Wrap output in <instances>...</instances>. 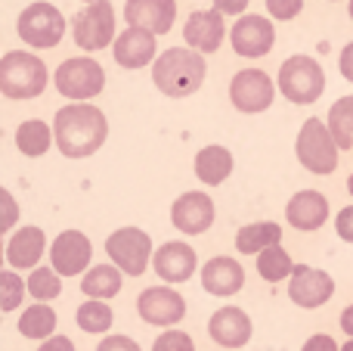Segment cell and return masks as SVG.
I'll return each instance as SVG.
<instances>
[{
  "mask_svg": "<svg viewBox=\"0 0 353 351\" xmlns=\"http://www.w3.org/2000/svg\"><path fill=\"white\" fill-rule=\"evenodd\" d=\"M338 68H341L344 81H350V84H353V41L341 50V59H338Z\"/></svg>",
  "mask_w": 353,
  "mask_h": 351,
  "instance_id": "obj_42",
  "label": "cell"
},
{
  "mask_svg": "<svg viewBox=\"0 0 353 351\" xmlns=\"http://www.w3.org/2000/svg\"><path fill=\"white\" fill-rule=\"evenodd\" d=\"M301 351H341V345H338L329 333H316V336H310V339L304 342V348Z\"/></svg>",
  "mask_w": 353,
  "mask_h": 351,
  "instance_id": "obj_39",
  "label": "cell"
},
{
  "mask_svg": "<svg viewBox=\"0 0 353 351\" xmlns=\"http://www.w3.org/2000/svg\"><path fill=\"white\" fill-rule=\"evenodd\" d=\"M304 10V0H267V12L279 22H288V19L301 16Z\"/></svg>",
  "mask_w": 353,
  "mask_h": 351,
  "instance_id": "obj_35",
  "label": "cell"
},
{
  "mask_svg": "<svg viewBox=\"0 0 353 351\" xmlns=\"http://www.w3.org/2000/svg\"><path fill=\"white\" fill-rule=\"evenodd\" d=\"M37 351H78V348H74V342L68 339V336H53V339L41 342Z\"/></svg>",
  "mask_w": 353,
  "mask_h": 351,
  "instance_id": "obj_41",
  "label": "cell"
},
{
  "mask_svg": "<svg viewBox=\"0 0 353 351\" xmlns=\"http://www.w3.org/2000/svg\"><path fill=\"white\" fill-rule=\"evenodd\" d=\"M0 202H3V224H0V230H3V234H10L12 224H16V218H19L16 199H12L10 190H0Z\"/></svg>",
  "mask_w": 353,
  "mask_h": 351,
  "instance_id": "obj_36",
  "label": "cell"
},
{
  "mask_svg": "<svg viewBox=\"0 0 353 351\" xmlns=\"http://www.w3.org/2000/svg\"><path fill=\"white\" fill-rule=\"evenodd\" d=\"M47 252V234L41 227H22L6 240V265L12 271H34Z\"/></svg>",
  "mask_w": 353,
  "mask_h": 351,
  "instance_id": "obj_22",
  "label": "cell"
},
{
  "mask_svg": "<svg viewBox=\"0 0 353 351\" xmlns=\"http://www.w3.org/2000/svg\"><path fill=\"white\" fill-rule=\"evenodd\" d=\"M214 218H217L214 199L201 190H186L171 205V224L186 236H199L205 230H211Z\"/></svg>",
  "mask_w": 353,
  "mask_h": 351,
  "instance_id": "obj_15",
  "label": "cell"
},
{
  "mask_svg": "<svg viewBox=\"0 0 353 351\" xmlns=\"http://www.w3.org/2000/svg\"><path fill=\"white\" fill-rule=\"evenodd\" d=\"M16 31L28 47L50 50L65 37V16L59 12V6L37 0V3H28L22 12H19Z\"/></svg>",
  "mask_w": 353,
  "mask_h": 351,
  "instance_id": "obj_7",
  "label": "cell"
},
{
  "mask_svg": "<svg viewBox=\"0 0 353 351\" xmlns=\"http://www.w3.org/2000/svg\"><path fill=\"white\" fill-rule=\"evenodd\" d=\"M155 35L152 31H143V28H124L118 35V41L112 44V56L121 68H143L149 62H155Z\"/></svg>",
  "mask_w": 353,
  "mask_h": 351,
  "instance_id": "obj_23",
  "label": "cell"
},
{
  "mask_svg": "<svg viewBox=\"0 0 353 351\" xmlns=\"http://www.w3.org/2000/svg\"><path fill=\"white\" fill-rule=\"evenodd\" d=\"M350 19H353V0H350Z\"/></svg>",
  "mask_w": 353,
  "mask_h": 351,
  "instance_id": "obj_47",
  "label": "cell"
},
{
  "mask_svg": "<svg viewBox=\"0 0 353 351\" xmlns=\"http://www.w3.org/2000/svg\"><path fill=\"white\" fill-rule=\"evenodd\" d=\"M347 190H350V196H353V174L347 178Z\"/></svg>",
  "mask_w": 353,
  "mask_h": 351,
  "instance_id": "obj_45",
  "label": "cell"
},
{
  "mask_svg": "<svg viewBox=\"0 0 353 351\" xmlns=\"http://www.w3.org/2000/svg\"><path fill=\"white\" fill-rule=\"evenodd\" d=\"M50 143H56V134L41 118H28V122H22L16 128V149L22 155H28V159H41L50 149Z\"/></svg>",
  "mask_w": 353,
  "mask_h": 351,
  "instance_id": "obj_28",
  "label": "cell"
},
{
  "mask_svg": "<svg viewBox=\"0 0 353 351\" xmlns=\"http://www.w3.org/2000/svg\"><path fill=\"white\" fill-rule=\"evenodd\" d=\"M25 292H28V280H22L12 267H6L0 274V311H16L25 302Z\"/></svg>",
  "mask_w": 353,
  "mask_h": 351,
  "instance_id": "obj_33",
  "label": "cell"
},
{
  "mask_svg": "<svg viewBox=\"0 0 353 351\" xmlns=\"http://www.w3.org/2000/svg\"><path fill=\"white\" fill-rule=\"evenodd\" d=\"M245 286V267L230 255H214L211 261L201 265V290L208 296L230 298Z\"/></svg>",
  "mask_w": 353,
  "mask_h": 351,
  "instance_id": "obj_20",
  "label": "cell"
},
{
  "mask_svg": "<svg viewBox=\"0 0 353 351\" xmlns=\"http://www.w3.org/2000/svg\"><path fill=\"white\" fill-rule=\"evenodd\" d=\"M47 66L41 56L25 53V50H10L0 59V93L6 99H34L47 91Z\"/></svg>",
  "mask_w": 353,
  "mask_h": 351,
  "instance_id": "obj_3",
  "label": "cell"
},
{
  "mask_svg": "<svg viewBox=\"0 0 353 351\" xmlns=\"http://www.w3.org/2000/svg\"><path fill=\"white\" fill-rule=\"evenodd\" d=\"M124 274L118 271L115 265H93L90 271L81 277V292L87 298H97V302H105V298H115L121 292Z\"/></svg>",
  "mask_w": 353,
  "mask_h": 351,
  "instance_id": "obj_26",
  "label": "cell"
},
{
  "mask_svg": "<svg viewBox=\"0 0 353 351\" xmlns=\"http://www.w3.org/2000/svg\"><path fill=\"white\" fill-rule=\"evenodd\" d=\"M53 84L65 99L84 103V99H93L103 93L105 68L99 66L93 56H72V59H65L59 68H56Z\"/></svg>",
  "mask_w": 353,
  "mask_h": 351,
  "instance_id": "obj_6",
  "label": "cell"
},
{
  "mask_svg": "<svg viewBox=\"0 0 353 351\" xmlns=\"http://www.w3.org/2000/svg\"><path fill=\"white\" fill-rule=\"evenodd\" d=\"M341 351H353V339H347V342H344V345H341Z\"/></svg>",
  "mask_w": 353,
  "mask_h": 351,
  "instance_id": "obj_44",
  "label": "cell"
},
{
  "mask_svg": "<svg viewBox=\"0 0 353 351\" xmlns=\"http://www.w3.org/2000/svg\"><path fill=\"white\" fill-rule=\"evenodd\" d=\"M56 149L65 159H87L97 149H103L109 137V118L93 103H68L53 118Z\"/></svg>",
  "mask_w": 353,
  "mask_h": 351,
  "instance_id": "obj_1",
  "label": "cell"
},
{
  "mask_svg": "<svg viewBox=\"0 0 353 351\" xmlns=\"http://www.w3.org/2000/svg\"><path fill=\"white\" fill-rule=\"evenodd\" d=\"M335 230L344 243H353V205H344L335 218Z\"/></svg>",
  "mask_w": 353,
  "mask_h": 351,
  "instance_id": "obj_37",
  "label": "cell"
},
{
  "mask_svg": "<svg viewBox=\"0 0 353 351\" xmlns=\"http://www.w3.org/2000/svg\"><path fill=\"white\" fill-rule=\"evenodd\" d=\"M279 93L294 106H310L323 97L325 91V72L313 56H288L279 66V78H276Z\"/></svg>",
  "mask_w": 353,
  "mask_h": 351,
  "instance_id": "obj_5",
  "label": "cell"
},
{
  "mask_svg": "<svg viewBox=\"0 0 353 351\" xmlns=\"http://www.w3.org/2000/svg\"><path fill=\"white\" fill-rule=\"evenodd\" d=\"M28 296L37 298L41 305H50L53 298L62 296V277L53 267H34L28 274Z\"/></svg>",
  "mask_w": 353,
  "mask_h": 351,
  "instance_id": "obj_32",
  "label": "cell"
},
{
  "mask_svg": "<svg viewBox=\"0 0 353 351\" xmlns=\"http://www.w3.org/2000/svg\"><path fill=\"white\" fill-rule=\"evenodd\" d=\"M72 37L81 50H87V53H97V50H105L109 44H115L118 41L115 6H112L109 0H99V3L84 6L72 22Z\"/></svg>",
  "mask_w": 353,
  "mask_h": 351,
  "instance_id": "obj_9",
  "label": "cell"
},
{
  "mask_svg": "<svg viewBox=\"0 0 353 351\" xmlns=\"http://www.w3.org/2000/svg\"><path fill=\"white\" fill-rule=\"evenodd\" d=\"M81 3H87V6H90V3H99V0H81Z\"/></svg>",
  "mask_w": 353,
  "mask_h": 351,
  "instance_id": "obj_46",
  "label": "cell"
},
{
  "mask_svg": "<svg viewBox=\"0 0 353 351\" xmlns=\"http://www.w3.org/2000/svg\"><path fill=\"white\" fill-rule=\"evenodd\" d=\"M251 333H254L251 317L245 314L242 308H236V305L217 308L211 314V321H208V336H211L220 348H245L251 342Z\"/></svg>",
  "mask_w": 353,
  "mask_h": 351,
  "instance_id": "obj_17",
  "label": "cell"
},
{
  "mask_svg": "<svg viewBox=\"0 0 353 351\" xmlns=\"http://www.w3.org/2000/svg\"><path fill=\"white\" fill-rule=\"evenodd\" d=\"M276 91H279V87L273 84V78H270L263 68H242V72H236L230 81V99L245 115L267 112L276 99Z\"/></svg>",
  "mask_w": 353,
  "mask_h": 351,
  "instance_id": "obj_10",
  "label": "cell"
},
{
  "mask_svg": "<svg viewBox=\"0 0 353 351\" xmlns=\"http://www.w3.org/2000/svg\"><path fill=\"white\" fill-rule=\"evenodd\" d=\"M329 131L335 137L338 149H353V97H341L329 109Z\"/></svg>",
  "mask_w": 353,
  "mask_h": 351,
  "instance_id": "obj_30",
  "label": "cell"
},
{
  "mask_svg": "<svg viewBox=\"0 0 353 351\" xmlns=\"http://www.w3.org/2000/svg\"><path fill=\"white\" fill-rule=\"evenodd\" d=\"M251 0H214V10L223 12V16H245Z\"/></svg>",
  "mask_w": 353,
  "mask_h": 351,
  "instance_id": "obj_40",
  "label": "cell"
},
{
  "mask_svg": "<svg viewBox=\"0 0 353 351\" xmlns=\"http://www.w3.org/2000/svg\"><path fill=\"white\" fill-rule=\"evenodd\" d=\"M152 267L155 274H159L165 283H186V280H192L195 267H199V255H195V249L189 246V243L183 240H171L165 243V246L155 249V258H152Z\"/></svg>",
  "mask_w": 353,
  "mask_h": 351,
  "instance_id": "obj_18",
  "label": "cell"
},
{
  "mask_svg": "<svg viewBox=\"0 0 353 351\" xmlns=\"http://www.w3.org/2000/svg\"><path fill=\"white\" fill-rule=\"evenodd\" d=\"M97 351H143L130 336H105Z\"/></svg>",
  "mask_w": 353,
  "mask_h": 351,
  "instance_id": "obj_38",
  "label": "cell"
},
{
  "mask_svg": "<svg viewBox=\"0 0 353 351\" xmlns=\"http://www.w3.org/2000/svg\"><path fill=\"white\" fill-rule=\"evenodd\" d=\"M124 19H128L130 28L152 31L155 37L168 35L176 19V0H128Z\"/></svg>",
  "mask_w": 353,
  "mask_h": 351,
  "instance_id": "obj_19",
  "label": "cell"
},
{
  "mask_svg": "<svg viewBox=\"0 0 353 351\" xmlns=\"http://www.w3.org/2000/svg\"><path fill=\"white\" fill-rule=\"evenodd\" d=\"M294 155H298V162L310 174H319V178L335 174L341 149H338L335 137H332L329 122H323V118H307L298 131V140H294Z\"/></svg>",
  "mask_w": 353,
  "mask_h": 351,
  "instance_id": "obj_4",
  "label": "cell"
},
{
  "mask_svg": "<svg viewBox=\"0 0 353 351\" xmlns=\"http://www.w3.org/2000/svg\"><path fill=\"white\" fill-rule=\"evenodd\" d=\"M294 267H298V265H294L292 255H288L282 246H273V249H267V252L257 255V274H261V277L267 280V283L292 280Z\"/></svg>",
  "mask_w": 353,
  "mask_h": 351,
  "instance_id": "obj_31",
  "label": "cell"
},
{
  "mask_svg": "<svg viewBox=\"0 0 353 351\" xmlns=\"http://www.w3.org/2000/svg\"><path fill=\"white\" fill-rule=\"evenodd\" d=\"M205 56L192 47H171L152 62V84L171 99L192 97L205 84Z\"/></svg>",
  "mask_w": 353,
  "mask_h": 351,
  "instance_id": "obj_2",
  "label": "cell"
},
{
  "mask_svg": "<svg viewBox=\"0 0 353 351\" xmlns=\"http://www.w3.org/2000/svg\"><path fill=\"white\" fill-rule=\"evenodd\" d=\"M137 314L152 327L174 330V323L186 317V298L174 286H149L137 296Z\"/></svg>",
  "mask_w": 353,
  "mask_h": 351,
  "instance_id": "obj_11",
  "label": "cell"
},
{
  "mask_svg": "<svg viewBox=\"0 0 353 351\" xmlns=\"http://www.w3.org/2000/svg\"><path fill=\"white\" fill-rule=\"evenodd\" d=\"M152 351H195V342L189 333L174 327V330H165V333L152 342Z\"/></svg>",
  "mask_w": 353,
  "mask_h": 351,
  "instance_id": "obj_34",
  "label": "cell"
},
{
  "mask_svg": "<svg viewBox=\"0 0 353 351\" xmlns=\"http://www.w3.org/2000/svg\"><path fill=\"white\" fill-rule=\"evenodd\" d=\"M282 243V227L276 221H254L239 227L236 234V249L242 255H261L267 249L279 246Z\"/></svg>",
  "mask_w": 353,
  "mask_h": 351,
  "instance_id": "obj_25",
  "label": "cell"
},
{
  "mask_svg": "<svg viewBox=\"0 0 353 351\" xmlns=\"http://www.w3.org/2000/svg\"><path fill=\"white\" fill-rule=\"evenodd\" d=\"M341 330L347 333V339H353V305H347L341 311Z\"/></svg>",
  "mask_w": 353,
  "mask_h": 351,
  "instance_id": "obj_43",
  "label": "cell"
},
{
  "mask_svg": "<svg viewBox=\"0 0 353 351\" xmlns=\"http://www.w3.org/2000/svg\"><path fill=\"white\" fill-rule=\"evenodd\" d=\"M56 323H59V317H56L53 305L34 302L22 311V317H19V336L34 339V342H47V339H53Z\"/></svg>",
  "mask_w": 353,
  "mask_h": 351,
  "instance_id": "obj_27",
  "label": "cell"
},
{
  "mask_svg": "<svg viewBox=\"0 0 353 351\" xmlns=\"http://www.w3.org/2000/svg\"><path fill=\"white\" fill-rule=\"evenodd\" d=\"M78 327L90 336L109 333L112 323H115V311L109 308V302H97V298H87V302L78 305V314H74Z\"/></svg>",
  "mask_w": 353,
  "mask_h": 351,
  "instance_id": "obj_29",
  "label": "cell"
},
{
  "mask_svg": "<svg viewBox=\"0 0 353 351\" xmlns=\"http://www.w3.org/2000/svg\"><path fill=\"white\" fill-rule=\"evenodd\" d=\"M332 215L329 196L319 190H298L285 205V221L301 234H313L319 230Z\"/></svg>",
  "mask_w": 353,
  "mask_h": 351,
  "instance_id": "obj_16",
  "label": "cell"
},
{
  "mask_svg": "<svg viewBox=\"0 0 353 351\" xmlns=\"http://www.w3.org/2000/svg\"><path fill=\"white\" fill-rule=\"evenodd\" d=\"M223 35H226L223 12H217V10H195V12H189L186 25H183L186 47L199 50L201 56L220 50V44H223Z\"/></svg>",
  "mask_w": 353,
  "mask_h": 351,
  "instance_id": "obj_21",
  "label": "cell"
},
{
  "mask_svg": "<svg viewBox=\"0 0 353 351\" xmlns=\"http://www.w3.org/2000/svg\"><path fill=\"white\" fill-rule=\"evenodd\" d=\"M232 165H236V162H232V153L226 146H220V143H211V146L199 149V153H195V162H192L195 178H199L205 187H220L232 174Z\"/></svg>",
  "mask_w": 353,
  "mask_h": 351,
  "instance_id": "obj_24",
  "label": "cell"
},
{
  "mask_svg": "<svg viewBox=\"0 0 353 351\" xmlns=\"http://www.w3.org/2000/svg\"><path fill=\"white\" fill-rule=\"evenodd\" d=\"M230 44L239 56H245V59H261V56H267L270 50H273L276 28L267 16L248 12V16H239L236 25L230 28Z\"/></svg>",
  "mask_w": 353,
  "mask_h": 351,
  "instance_id": "obj_13",
  "label": "cell"
},
{
  "mask_svg": "<svg viewBox=\"0 0 353 351\" xmlns=\"http://www.w3.org/2000/svg\"><path fill=\"white\" fill-rule=\"evenodd\" d=\"M335 296V280L332 274L319 271V267H310V265H298L288 280V298H292L298 308H323V305L332 302Z\"/></svg>",
  "mask_w": 353,
  "mask_h": 351,
  "instance_id": "obj_14",
  "label": "cell"
},
{
  "mask_svg": "<svg viewBox=\"0 0 353 351\" xmlns=\"http://www.w3.org/2000/svg\"><path fill=\"white\" fill-rule=\"evenodd\" d=\"M105 252H109L112 265L128 277H143L149 267V258H155L152 236L140 227H118L115 234H109Z\"/></svg>",
  "mask_w": 353,
  "mask_h": 351,
  "instance_id": "obj_8",
  "label": "cell"
},
{
  "mask_svg": "<svg viewBox=\"0 0 353 351\" xmlns=\"http://www.w3.org/2000/svg\"><path fill=\"white\" fill-rule=\"evenodd\" d=\"M93 258V243L81 230H62L53 243H50V267L59 277H74V274L90 271Z\"/></svg>",
  "mask_w": 353,
  "mask_h": 351,
  "instance_id": "obj_12",
  "label": "cell"
}]
</instances>
